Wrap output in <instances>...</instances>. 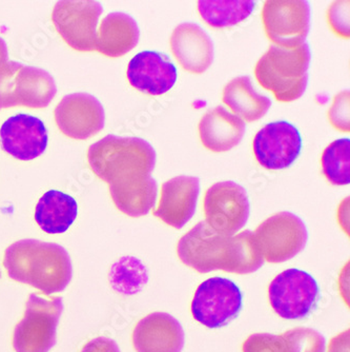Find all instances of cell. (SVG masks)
<instances>
[{
  "mask_svg": "<svg viewBox=\"0 0 350 352\" xmlns=\"http://www.w3.org/2000/svg\"><path fill=\"white\" fill-rule=\"evenodd\" d=\"M178 258L199 274L224 271L229 274H254L264 265L254 232L241 231L233 236L215 232L200 221L177 245Z\"/></svg>",
  "mask_w": 350,
  "mask_h": 352,
  "instance_id": "obj_1",
  "label": "cell"
},
{
  "mask_svg": "<svg viewBox=\"0 0 350 352\" xmlns=\"http://www.w3.org/2000/svg\"><path fill=\"white\" fill-rule=\"evenodd\" d=\"M3 267L12 280L47 296L62 292L73 276L68 251L60 245L37 239H21L8 247Z\"/></svg>",
  "mask_w": 350,
  "mask_h": 352,
  "instance_id": "obj_2",
  "label": "cell"
},
{
  "mask_svg": "<svg viewBox=\"0 0 350 352\" xmlns=\"http://www.w3.org/2000/svg\"><path fill=\"white\" fill-rule=\"evenodd\" d=\"M157 154L143 138L106 136L90 146L88 162L92 171L108 186L151 175Z\"/></svg>",
  "mask_w": 350,
  "mask_h": 352,
  "instance_id": "obj_3",
  "label": "cell"
},
{
  "mask_svg": "<svg viewBox=\"0 0 350 352\" xmlns=\"http://www.w3.org/2000/svg\"><path fill=\"white\" fill-rule=\"evenodd\" d=\"M310 60L312 52L306 43L294 49L270 45L257 63L255 77L278 102H294L307 88Z\"/></svg>",
  "mask_w": 350,
  "mask_h": 352,
  "instance_id": "obj_4",
  "label": "cell"
},
{
  "mask_svg": "<svg viewBox=\"0 0 350 352\" xmlns=\"http://www.w3.org/2000/svg\"><path fill=\"white\" fill-rule=\"evenodd\" d=\"M56 93L54 78L43 69L0 59V110L47 108Z\"/></svg>",
  "mask_w": 350,
  "mask_h": 352,
  "instance_id": "obj_5",
  "label": "cell"
},
{
  "mask_svg": "<svg viewBox=\"0 0 350 352\" xmlns=\"http://www.w3.org/2000/svg\"><path fill=\"white\" fill-rule=\"evenodd\" d=\"M60 296L45 298L36 294L29 296L25 316L13 333L15 352H49L57 341V327L63 312Z\"/></svg>",
  "mask_w": 350,
  "mask_h": 352,
  "instance_id": "obj_6",
  "label": "cell"
},
{
  "mask_svg": "<svg viewBox=\"0 0 350 352\" xmlns=\"http://www.w3.org/2000/svg\"><path fill=\"white\" fill-rule=\"evenodd\" d=\"M265 262L280 264L305 249L308 231L305 223L292 212L276 213L265 219L254 232Z\"/></svg>",
  "mask_w": 350,
  "mask_h": 352,
  "instance_id": "obj_7",
  "label": "cell"
},
{
  "mask_svg": "<svg viewBox=\"0 0 350 352\" xmlns=\"http://www.w3.org/2000/svg\"><path fill=\"white\" fill-rule=\"evenodd\" d=\"M243 296L236 283L215 276L198 286L191 311L196 321L209 329L224 327L240 314Z\"/></svg>",
  "mask_w": 350,
  "mask_h": 352,
  "instance_id": "obj_8",
  "label": "cell"
},
{
  "mask_svg": "<svg viewBox=\"0 0 350 352\" xmlns=\"http://www.w3.org/2000/svg\"><path fill=\"white\" fill-rule=\"evenodd\" d=\"M319 285L301 269L284 270L270 282L268 300L272 310L285 320H302L316 307Z\"/></svg>",
  "mask_w": 350,
  "mask_h": 352,
  "instance_id": "obj_9",
  "label": "cell"
},
{
  "mask_svg": "<svg viewBox=\"0 0 350 352\" xmlns=\"http://www.w3.org/2000/svg\"><path fill=\"white\" fill-rule=\"evenodd\" d=\"M205 223L220 234L233 236L247 223L250 213L246 190L235 182L213 184L205 192Z\"/></svg>",
  "mask_w": 350,
  "mask_h": 352,
  "instance_id": "obj_10",
  "label": "cell"
},
{
  "mask_svg": "<svg viewBox=\"0 0 350 352\" xmlns=\"http://www.w3.org/2000/svg\"><path fill=\"white\" fill-rule=\"evenodd\" d=\"M263 28L268 38L280 47H300L310 30V6L306 0H268L263 6Z\"/></svg>",
  "mask_w": 350,
  "mask_h": 352,
  "instance_id": "obj_11",
  "label": "cell"
},
{
  "mask_svg": "<svg viewBox=\"0 0 350 352\" xmlns=\"http://www.w3.org/2000/svg\"><path fill=\"white\" fill-rule=\"evenodd\" d=\"M104 12L99 1L62 0L55 5L52 21L58 34L72 49L96 51L97 25Z\"/></svg>",
  "mask_w": 350,
  "mask_h": 352,
  "instance_id": "obj_12",
  "label": "cell"
},
{
  "mask_svg": "<svg viewBox=\"0 0 350 352\" xmlns=\"http://www.w3.org/2000/svg\"><path fill=\"white\" fill-rule=\"evenodd\" d=\"M301 134L294 124L285 120L263 126L253 140L257 162L268 170L290 167L301 153Z\"/></svg>",
  "mask_w": 350,
  "mask_h": 352,
  "instance_id": "obj_13",
  "label": "cell"
},
{
  "mask_svg": "<svg viewBox=\"0 0 350 352\" xmlns=\"http://www.w3.org/2000/svg\"><path fill=\"white\" fill-rule=\"evenodd\" d=\"M59 130L70 138L84 140L96 135L104 128V106L88 93L65 95L54 111Z\"/></svg>",
  "mask_w": 350,
  "mask_h": 352,
  "instance_id": "obj_14",
  "label": "cell"
},
{
  "mask_svg": "<svg viewBox=\"0 0 350 352\" xmlns=\"http://www.w3.org/2000/svg\"><path fill=\"white\" fill-rule=\"evenodd\" d=\"M1 147L19 161H33L45 153L49 142L43 120L29 114L8 118L0 128Z\"/></svg>",
  "mask_w": 350,
  "mask_h": 352,
  "instance_id": "obj_15",
  "label": "cell"
},
{
  "mask_svg": "<svg viewBox=\"0 0 350 352\" xmlns=\"http://www.w3.org/2000/svg\"><path fill=\"white\" fill-rule=\"evenodd\" d=\"M200 195V179L179 175L162 184L159 204L154 215L166 225L182 229L193 219Z\"/></svg>",
  "mask_w": 350,
  "mask_h": 352,
  "instance_id": "obj_16",
  "label": "cell"
},
{
  "mask_svg": "<svg viewBox=\"0 0 350 352\" xmlns=\"http://www.w3.org/2000/svg\"><path fill=\"white\" fill-rule=\"evenodd\" d=\"M132 88L144 94L162 95L177 82V69L164 53L143 51L130 59L126 71Z\"/></svg>",
  "mask_w": 350,
  "mask_h": 352,
  "instance_id": "obj_17",
  "label": "cell"
},
{
  "mask_svg": "<svg viewBox=\"0 0 350 352\" xmlns=\"http://www.w3.org/2000/svg\"><path fill=\"white\" fill-rule=\"evenodd\" d=\"M132 341L136 352H181L185 333L177 318L165 312H154L138 322Z\"/></svg>",
  "mask_w": 350,
  "mask_h": 352,
  "instance_id": "obj_18",
  "label": "cell"
},
{
  "mask_svg": "<svg viewBox=\"0 0 350 352\" xmlns=\"http://www.w3.org/2000/svg\"><path fill=\"white\" fill-rule=\"evenodd\" d=\"M170 45L176 60L191 74H202L213 63V39L197 23H183L176 27Z\"/></svg>",
  "mask_w": 350,
  "mask_h": 352,
  "instance_id": "obj_19",
  "label": "cell"
},
{
  "mask_svg": "<svg viewBox=\"0 0 350 352\" xmlns=\"http://www.w3.org/2000/svg\"><path fill=\"white\" fill-rule=\"evenodd\" d=\"M199 138L203 147L215 153L229 151L240 144L246 124L222 106L215 107L200 120Z\"/></svg>",
  "mask_w": 350,
  "mask_h": 352,
  "instance_id": "obj_20",
  "label": "cell"
},
{
  "mask_svg": "<svg viewBox=\"0 0 350 352\" xmlns=\"http://www.w3.org/2000/svg\"><path fill=\"white\" fill-rule=\"evenodd\" d=\"M140 30L132 16L122 12L106 15L97 31L96 51L112 58L128 54L139 43Z\"/></svg>",
  "mask_w": 350,
  "mask_h": 352,
  "instance_id": "obj_21",
  "label": "cell"
},
{
  "mask_svg": "<svg viewBox=\"0 0 350 352\" xmlns=\"http://www.w3.org/2000/svg\"><path fill=\"white\" fill-rule=\"evenodd\" d=\"M78 215L74 197L58 190H49L40 197L35 208V221L49 234L67 232Z\"/></svg>",
  "mask_w": 350,
  "mask_h": 352,
  "instance_id": "obj_22",
  "label": "cell"
},
{
  "mask_svg": "<svg viewBox=\"0 0 350 352\" xmlns=\"http://www.w3.org/2000/svg\"><path fill=\"white\" fill-rule=\"evenodd\" d=\"M222 102L243 122H253L266 116L272 100L255 90L249 76L231 79L224 87Z\"/></svg>",
  "mask_w": 350,
  "mask_h": 352,
  "instance_id": "obj_23",
  "label": "cell"
},
{
  "mask_svg": "<svg viewBox=\"0 0 350 352\" xmlns=\"http://www.w3.org/2000/svg\"><path fill=\"white\" fill-rule=\"evenodd\" d=\"M117 209L130 217H141L151 212L157 201L158 184L152 175L119 185L108 186Z\"/></svg>",
  "mask_w": 350,
  "mask_h": 352,
  "instance_id": "obj_24",
  "label": "cell"
},
{
  "mask_svg": "<svg viewBox=\"0 0 350 352\" xmlns=\"http://www.w3.org/2000/svg\"><path fill=\"white\" fill-rule=\"evenodd\" d=\"M256 3L252 0H201L197 5L200 17L213 29L235 27L248 19Z\"/></svg>",
  "mask_w": 350,
  "mask_h": 352,
  "instance_id": "obj_25",
  "label": "cell"
},
{
  "mask_svg": "<svg viewBox=\"0 0 350 352\" xmlns=\"http://www.w3.org/2000/svg\"><path fill=\"white\" fill-rule=\"evenodd\" d=\"M321 166L324 176L331 185H349V138H341L329 144L322 153Z\"/></svg>",
  "mask_w": 350,
  "mask_h": 352,
  "instance_id": "obj_26",
  "label": "cell"
},
{
  "mask_svg": "<svg viewBox=\"0 0 350 352\" xmlns=\"http://www.w3.org/2000/svg\"><path fill=\"white\" fill-rule=\"evenodd\" d=\"M148 280L145 266L138 258L128 256L113 265L110 282L116 292L122 294H135L145 286Z\"/></svg>",
  "mask_w": 350,
  "mask_h": 352,
  "instance_id": "obj_27",
  "label": "cell"
},
{
  "mask_svg": "<svg viewBox=\"0 0 350 352\" xmlns=\"http://www.w3.org/2000/svg\"><path fill=\"white\" fill-rule=\"evenodd\" d=\"M290 340L292 352H326L323 334L308 327H298L284 332Z\"/></svg>",
  "mask_w": 350,
  "mask_h": 352,
  "instance_id": "obj_28",
  "label": "cell"
},
{
  "mask_svg": "<svg viewBox=\"0 0 350 352\" xmlns=\"http://www.w3.org/2000/svg\"><path fill=\"white\" fill-rule=\"evenodd\" d=\"M242 352H292L285 333H255L249 336L242 345Z\"/></svg>",
  "mask_w": 350,
  "mask_h": 352,
  "instance_id": "obj_29",
  "label": "cell"
},
{
  "mask_svg": "<svg viewBox=\"0 0 350 352\" xmlns=\"http://www.w3.org/2000/svg\"><path fill=\"white\" fill-rule=\"evenodd\" d=\"M327 21L330 29L338 36L349 38V1H336L327 12Z\"/></svg>",
  "mask_w": 350,
  "mask_h": 352,
  "instance_id": "obj_30",
  "label": "cell"
},
{
  "mask_svg": "<svg viewBox=\"0 0 350 352\" xmlns=\"http://www.w3.org/2000/svg\"><path fill=\"white\" fill-rule=\"evenodd\" d=\"M328 120L339 131L349 132V91H343L336 95L334 104L328 111Z\"/></svg>",
  "mask_w": 350,
  "mask_h": 352,
  "instance_id": "obj_31",
  "label": "cell"
},
{
  "mask_svg": "<svg viewBox=\"0 0 350 352\" xmlns=\"http://www.w3.org/2000/svg\"><path fill=\"white\" fill-rule=\"evenodd\" d=\"M80 352H121L114 340L108 338H96L83 346Z\"/></svg>",
  "mask_w": 350,
  "mask_h": 352,
  "instance_id": "obj_32",
  "label": "cell"
},
{
  "mask_svg": "<svg viewBox=\"0 0 350 352\" xmlns=\"http://www.w3.org/2000/svg\"><path fill=\"white\" fill-rule=\"evenodd\" d=\"M327 352H349V329L330 340Z\"/></svg>",
  "mask_w": 350,
  "mask_h": 352,
  "instance_id": "obj_33",
  "label": "cell"
},
{
  "mask_svg": "<svg viewBox=\"0 0 350 352\" xmlns=\"http://www.w3.org/2000/svg\"><path fill=\"white\" fill-rule=\"evenodd\" d=\"M8 58V47L3 38L0 37V59Z\"/></svg>",
  "mask_w": 350,
  "mask_h": 352,
  "instance_id": "obj_34",
  "label": "cell"
},
{
  "mask_svg": "<svg viewBox=\"0 0 350 352\" xmlns=\"http://www.w3.org/2000/svg\"><path fill=\"white\" fill-rule=\"evenodd\" d=\"M0 278H1V271H0Z\"/></svg>",
  "mask_w": 350,
  "mask_h": 352,
  "instance_id": "obj_35",
  "label": "cell"
}]
</instances>
